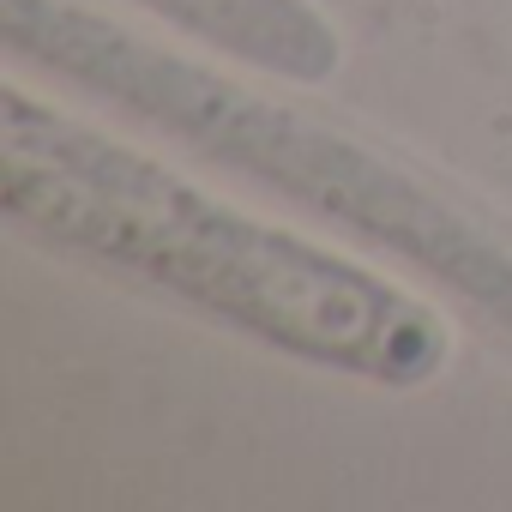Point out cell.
Segmentation results:
<instances>
[{
  "mask_svg": "<svg viewBox=\"0 0 512 512\" xmlns=\"http://www.w3.org/2000/svg\"><path fill=\"white\" fill-rule=\"evenodd\" d=\"M0 211L61 253L169 290L247 338L338 374L422 386L452 356L440 314L416 296L199 193L19 85L0 91Z\"/></svg>",
  "mask_w": 512,
  "mask_h": 512,
  "instance_id": "1",
  "label": "cell"
},
{
  "mask_svg": "<svg viewBox=\"0 0 512 512\" xmlns=\"http://www.w3.org/2000/svg\"><path fill=\"white\" fill-rule=\"evenodd\" d=\"M0 37L19 61L199 145L247 181L278 187L332 229L380 241L512 338V247L392 157L121 31L79 0H0Z\"/></svg>",
  "mask_w": 512,
  "mask_h": 512,
  "instance_id": "2",
  "label": "cell"
},
{
  "mask_svg": "<svg viewBox=\"0 0 512 512\" xmlns=\"http://www.w3.org/2000/svg\"><path fill=\"white\" fill-rule=\"evenodd\" d=\"M181 37H199L272 79L320 85L338 73L344 43L308 0H139Z\"/></svg>",
  "mask_w": 512,
  "mask_h": 512,
  "instance_id": "3",
  "label": "cell"
}]
</instances>
